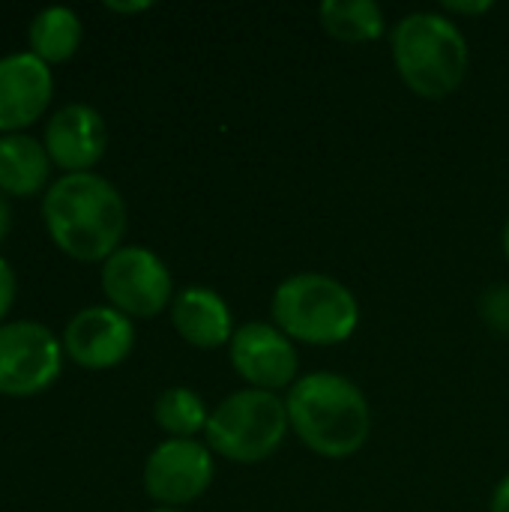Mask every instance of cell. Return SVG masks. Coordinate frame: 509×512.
I'll return each instance as SVG.
<instances>
[{
	"label": "cell",
	"mask_w": 509,
	"mask_h": 512,
	"mask_svg": "<svg viewBox=\"0 0 509 512\" xmlns=\"http://www.w3.org/2000/svg\"><path fill=\"white\" fill-rule=\"evenodd\" d=\"M45 228L75 261H108L126 234L123 195L99 174H63L42 198Z\"/></svg>",
	"instance_id": "obj_1"
},
{
	"label": "cell",
	"mask_w": 509,
	"mask_h": 512,
	"mask_svg": "<svg viewBox=\"0 0 509 512\" xmlns=\"http://www.w3.org/2000/svg\"><path fill=\"white\" fill-rule=\"evenodd\" d=\"M294 435L321 459H351L372 432V411L363 390L339 372L297 378L285 396Z\"/></svg>",
	"instance_id": "obj_2"
},
{
	"label": "cell",
	"mask_w": 509,
	"mask_h": 512,
	"mask_svg": "<svg viewBox=\"0 0 509 512\" xmlns=\"http://www.w3.org/2000/svg\"><path fill=\"white\" fill-rule=\"evenodd\" d=\"M399 78L420 99H447L468 75V39L441 12H411L390 33Z\"/></svg>",
	"instance_id": "obj_3"
},
{
	"label": "cell",
	"mask_w": 509,
	"mask_h": 512,
	"mask_svg": "<svg viewBox=\"0 0 509 512\" xmlns=\"http://www.w3.org/2000/svg\"><path fill=\"white\" fill-rule=\"evenodd\" d=\"M273 324L291 339L318 348L348 342L360 327V303L348 285L327 273H294L270 300Z\"/></svg>",
	"instance_id": "obj_4"
},
{
	"label": "cell",
	"mask_w": 509,
	"mask_h": 512,
	"mask_svg": "<svg viewBox=\"0 0 509 512\" xmlns=\"http://www.w3.org/2000/svg\"><path fill=\"white\" fill-rule=\"evenodd\" d=\"M288 408L276 393L237 390L222 399L207 420V447L234 465H258L270 459L288 435Z\"/></svg>",
	"instance_id": "obj_5"
},
{
	"label": "cell",
	"mask_w": 509,
	"mask_h": 512,
	"mask_svg": "<svg viewBox=\"0 0 509 512\" xmlns=\"http://www.w3.org/2000/svg\"><path fill=\"white\" fill-rule=\"evenodd\" d=\"M102 291L126 318H156L174 303L171 270L144 246H120L102 264Z\"/></svg>",
	"instance_id": "obj_6"
},
{
	"label": "cell",
	"mask_w": 509,
	"mask_h": 512,
	"mask_svg": "<svg viewBox=\"0 0 509 512\" xmlns=\"http://www.w3.org/2000/svg\"><path fill=\"white\" fill-rule=\"evenodd\" d=\"M63 369V345L36 321H12L0 327V393L36 396L48 390Z\"/></svg>",
	"instance_id": "obj_7"
},
{
	"label": "cell",
	"mask_w": 509,
	"mask_h": 512,
	"mask_svg": "<svg viewBox=\"0 0 509 512\" xmlns=\"http://www.w3.org/2000/svg\"><path fill=\"white\" fill-rule=\"evenodd\" d=\"M216 474L213 450L195 438H168L144 462V492L162 507L198 501Z\"/></svg>",
	"instance_id": "obj_8"
},
{
	"label": "cell",
	"mask_w": 509,
	"mask_h": 512,
	"mask_svg": "<svg viewBox=\"0 0 509 512\" xmlns=\"http://www.w3.org/2000/svg\"><path fill=\"white\" fill-rule=\"evenodd\" d=\"M234 372L252 387V390H291L297 384L300 357L294 342L267 321H249L234 330V339L228 345Z\"/></svg>",
	"instance_id": "obj_9"
},
{
	"label": "cell",
	"mask_w": 509,
	"mask_h": 512,
	"mask_svg": "<svg viewBox=\"0 0 509 512\" xmlns=\"http://www.w3.org/2000/svg\"><path fill=\"white\" fill-rule=\"evenodd\" d=\"M135 348L132 318L117 312L114 306H90L81 309L63 333L66 357L81 369H114Z\"/></svg>",
	"instance_id": "obj_10"
},
{
	"label": "cell",
	"mask_w": 509,
	"mask_h": 512,
	"mask_svg": "<svg viewBox=\"0 0 509 512\" xmlns=\"http://www.w3.org/2000/svg\"><path fill=\"white\" fill-rule=\"evenodd\" d=\"M42 144L57 168H63L66 174H84L105 156L108 126L96 108L84 102H69L48 120Z\"/></svg>",
	"instance_id": "obj_11"
},
{
	"label": "cell",
	"mask_w": 509,
	"mask_h": 512,
	"mask_svg": "<svg viewBox=\"0 0 509 512\" xmlns=\"http://www.w3.org/2000/svg\"><path fill=\"white\" fill-rule=\"evenodd\" d=\"M51 93V69L36 54L18 51L0 57V132L15 135L18 129L36 123L48 108Z\"/></svg>",
	"instance_id": "obj_12"
},
{
	"label": "cell",
	"mask_w": 509,
	"mask_h": 512,
	"mask_svg": "<svg viewBox=\"0 0 509 512\" xmlns=\"http://www.w3.org/2000/svg\"><path fill=\"white\" fill-rule=\"evenodd\" d=\"M171 324L186 345L201 348V351L231 345V339H234L231 309H228L225 297H219L207 285H189L174 294Z\"/></svg>",
	"instance_id": "obj_13"
},
{
	"label": "cell",
	"mask_w": 509,
	"mask_h": 512,
	"mask_svg": "<svg viewBox=\"0 0 509 512\" xmlns=\"http://www.w3.org/2000/svg\"><path fill=\"white\" fill-rule=\"evenodd\" d=\"M51 174V156L45 144L30 135H3L0 138V192L12 198H30L42 192Z\"/></svg>",
	"instance_id": "obj_14"
},
{
	"label": "cell",
	"mask_w": 509,
	"mask_h": 512,
	"mask_svg": "<svg viewBox=\"0 0 509 512\" xmlns=\"http://www.w3.org/2000/svg\"><path fill=\"white\" fill-rule=\"evenodd\" d=\"M318 18L333 39L348 45L375 42L387 30L384 9L375 0H327L321 3Z\"/></svg>",
	"instance_id": "obj_15"
},
{
	"label": "cell",
	"mask_w": 509,
	"mask_h": 512,
	"mask_svg": "<svg viewBox=\"0 0 509 512\" xmlns=\"http://www.w3.org/2000/svg\"><path fill=\"white\" fill-rule=\"evenodd\" d=\"M81 18L66 6L42 9L30 24V54H36L42 63H63L69 60L81 45Z\"/></svg>",
	"instance_id": "obj_16"
},
{
	"label": "cell",
	"mask_w": 509,
	"mask_h": 512,
	"mask_svg": "<svg viewBox=\"0 0 509 512\" xmlns=\"http://www.w3.org/2000/svg\"><path fill=\"white\" fill-rule=\"evenodd\" d=\"M153 420L168 438H195L207 429L210 411L204 399L189 387H168L153 405Z\"/></svg>",
	"instance_id": "obj_17"
},
{
	"label": "cell",
	"mask_w": 509,
	"mask_h": 512,
	"mask_svg": "<svg viewBox=\"0 0 509 512\" xmlns=\"http://www.w3.org/2000/svg\"><path fill=\"white\" fill-rule=\"evenodd\" d=\"M480 315L489 321L492 330L509 333V285H495L492 291H486V297L480 300Z\"/></svg>",
	"instance_id": "obj_18"
},
{
	"label": "cell",
	"mask_w": 509,
	"mask_h": 512,
	"mask_svg": "<svg viewBox=\"0 0 509 512\" xmlns=\"http://www.w3.org/2000/svg\"><path fill=\"white\" fill-rule=\"evenodd\" d=\"M15 303V273L12 267L0 258V321L6 318V312Z\"/></svg>",
	"instance_id": "obj_19"
},
{
	"label": "cell",
	"mask_w": 509,
	"mask_h": 512,
	"mask_svg": "<svg viewBox=\"0 0 509 512\" xmlns=\"http://www.w3.org/2000/svg\"><path fill=\"white\" fill-rule=\"evenodd\" d=\"M444 9L447 12H453V15H486L489 9H495V3L492 0H477V3H465V0H450V3H444Z\"/></svg>",
	"instance_id": "obj_20"
},
{
	"label": "cell",
	"mask_w": 509,
	"mask_h": 512,
	"mask_svg": "<svg viewBox=\"0 0 509 512\" xmlns=\"http://www.w3.org/2000/svg\"><path fill=\"white\" fill-rule=\"evenodd\" d=\"M492 512H509V474L495 486V492H492Z\"/></svg>",
	"instance_id": "obj_21"
},
{
	"label": "cell",
	"mask_w": 509,
	"mask_h": 512,
	"mask_svg": "<svg viewBox=\"0 0 509 512\" xmlns=\"http://www.w3.org/2000/svg\"><path fill=\"white\" fill-rule=\"evenodd\" d=\"M9 228H12V207H9V195H3V192H0V243L6 240Z\"/></svg>",
	"instance_id": "obj_22"
},
{
	"label": "cell",
	"mask_w": 509,
	"mask_h": 512,
	"mask_svg": "<svg viewBox=\"0 0 509 512\" xmlns=\"http://www.w3.org/2000/svg\"><path fill=\"white\" fill-rule=\"evenodd\" d=\"M105 9H111V12H123V15H132V12H144V9H150V3H147V0H141V3H114V0H108V3H105Z\"/></svg>",
	"instance_id": "obj_23"
},
{
	"label": "cell",
	"mask_w": 509,
	"mask_h": 512,
	"mask_svg": "<svg viewBox=\"0 0 509 512\" xmlns=\"http://www.w3.org/2000/svg\"><path fill=\"white\" fill-rule=\"evenodd\" d=\"M504 255H507V264H509V219H507V225H504Z\"/></svg>",
	"instance_id": "obj_24"
},
{
	"label": "cell",
	"mask_w": 509,
	"mask_h": 512,
	"mask_svg": "<svg viewBox=\"0 0 509 512\" xmlns=\"http://www.w3.org/2000/svg\"><path fill=\"white\" fill-rule=\"evenodd\" d=\"M150 512H183V510H171V507H156V510Z\"/></svg>",
	"instance_id": "obj_25"
}]
</instances>
